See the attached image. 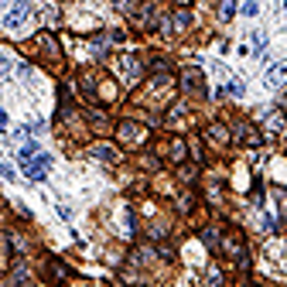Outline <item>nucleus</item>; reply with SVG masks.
Segmentation results:
<instances>
[{"mask_svg": "<svg viewBox=\"0 0 287 287\" xmlns=\"http://www.w3.org/2000/svg\"><path fill=\"white\" fill-rule=\"evenodd\" d=\"M185 24H188V14H174V31H185Z\"/></svg>", "mask_w": 287, "mask_h": 287, "instance_id": "nucleus-7", "label": "nucleus"}, {"mask_svg": "<svg viewBox=\"0 0 287 287\" xmlns=\"http://www.w3.org/2000/svg\"><path fill=\"white\" fill-rule=\"evenodd\" d=\"M24 18H28V4H18V7H14V11L7 14V28H18V24H21Z\"/></svg>", "mask_w": 287, "mask_h": 287, "instance_id": "nucleus-4", "label": "nucleus"}, {"mask_svg": "<svg viewBox=\"0 0 287 287\" xmlns=\"http://www.w3.org/2000/svg\"><path fill=\"white\" fill-rule=\"evenodd\" d=\"M4 4H7V0H0V7H4Z\"/></svg>", "mask_w": 287, "mask_h": 287, "instance_id": "nucleus-8", "label": "nucleus"}, {"mask_svg": "<svg viewBox=\"0 0 287 287\" xmlns=\"http://www.w3.org/2000/svg\"><path fill=\"white\" fill-rule=\"evenodd\" d=\"M284 79H287V62H277V65L267 72V86H280Z\"/></svg>", "mask_w": 287, "mask_h": 287, "instance_id": "nucleus-3", "label": "nucleus"}, {"mask_svg": "<svg viewBox=\"0 0 287 287\" xmlns=\"http://www.w3.org/2000/svg\"><path fill=\"white\" fill-rule=\"evenodd\" d=\"M120 137H123L127 144H140V140H144V130L134 127V123H123V127H120Z\"/></svg>", "mask_w": 287, "mask_h": 287, "instance_id": "nucleus-2", "label": "nucleus"}, {"mask_svg": "<svg viewBox=\"0 0 287 287\" xmlns=\"http://www.w3.org/2000/svg\"><path fill=\"white\" fill-rule=\"evenodd\" d=\"M96 157H103V161H116V151H113V147H96Z\"/></svg>", "mask_w": 287, "mask_h": 287, "instance_id": "nucleus-6", "label": "nucleus"}, {"mask_svg": "<svg viewBox=\"0 0 287 287\" xmlns=\"http://www.w3.org/2000/svg\"><path fill=\"white\" fill-rule=\"evenodd\" d=\"M45 168H48V157L41 154V157H35V161H24V171L31 174V178H41L45 174Z\"/></svg>", "mask_w": 287, "mask_h": 287, "instance_id": "nucleus-1", "label": "nucleus"}, {"mask_svg": "<svg viewBox=\"0 0 287 287\" xmlns=\"http://www.w3.org/2000/svg\"><path fill=\"white\" fill-rule=\"evenodd\" d=\"M232 11H236V0H222V4H219V18L222 21H229Z\"/></svg>", "mask_w": 287, "mask_h": 287, "instance_id": "nucleus-5", "label": "nucleus"}]
</instances>
